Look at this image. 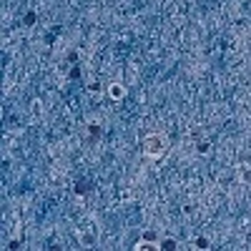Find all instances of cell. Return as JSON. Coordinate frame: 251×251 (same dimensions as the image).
Masks as SVG:
<instances>
[{
    "instance_id": "6da1fadb",
    "label": "cell",
    "mask_w": 251,
    "mask_h": 251,
    "mask_svg": "<svg viewBox=\"0 0 251 251\" xmlns=\"http://www.w3.org/2000/svg\"><path fill=\"white\" fill-rule=\"evenodd\" d=\"M166 149H169V138H166L163 133H151V136H146V141H143V151H146V156H151V158L163 156Z\"/></svg>"
},
{
    "instance_id": "7a4b0ae2",
    "label": "cell",
    "mask_w": 251,
    "mask_h": 251,
    "mask_svg": "<svg viewBox=\"0 0 251 251\" xmlns=\"http://www.w3.org/2000/svg\"><path fill=\"white\" fill-rule=\"evenodd\" d=\"M108 98L111 100H123L126 98V86L123 83H111L108 86Z\"/></svg>"
},
{
    "instance_id": "3957f363",
    "label": "cell",
    "mask_w": 251,
    "mask_h": 251,
    "mask_svg": "<svg viewBox=\"0 0 251 251\" xmlns=\"http://www.w3.org/2000/svg\"><path fill=\"white\" fill-rule=\"evenodd\" d=\"M239 174H241V181L244 183H251V166L249 163H241L239 166Z\"/></svg>"
}]
</instances>
